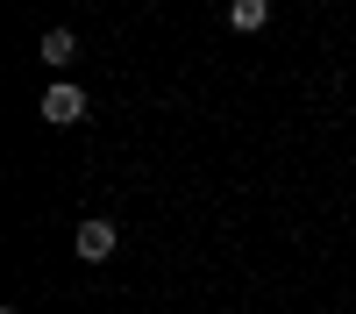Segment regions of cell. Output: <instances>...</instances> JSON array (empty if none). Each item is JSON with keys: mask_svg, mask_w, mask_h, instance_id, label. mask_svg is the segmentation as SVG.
<instances>
[{"mask_svg": "<svg viewBox=\"0 0 356 314\" xmlns=\"http://www.w3.org/2000/svg\"><path fill=\"white\" fill-rule=\"evenodd\" d=\"M86 107H93V100H86V86H72V79H50V86H43V122H50V129L86 122Z\"/></svg>", "mask_w": 356, "mask_h": 314, "instance_id": "6da1fadb", "label": "cell"}, {"mask_svg": "<svg viewBox=\"0 0 356 314\" xmlns=\"http://www.w3.org/2000/svg\"><path fill=\"white\" fill-rule=\"evenodd\" d=\"M114 243H122V228H114L107 214H86V221H79V236H72V250L86 257V265H107Z\"/></svg>", "mask_w": 356, "mask_h": 314, "instance_id": "7a4b0ae2", "label": "cell"}, {"mask_svg": "<svg viewBox=\"0 0 356 314\" xmlns=\"http://www.w3.org/2000/svg\"><path fill=\"white\" fill-rule=\"evenodd\" d=\"M72 57H79V36H72V29H43V65H50V72H65Z\"/></svg>", "mask_w": 356, "mask_h": 314, "instance_id": "3957f363", "label": "cell"}, {"mask_svg": "<svg viewBox=\"0 0 356 314\" xmlns=\"http://www.w3.org/2000/svg\"><path fill=\"white\" fill-rule=\"evenodd\" d=\"M228 22L250 36V29H264V22H271V0H228Z\"/></svg>", "mask_w": 356, "mask_h": 314, "instance_id": "277c9868", "label": "cell"}]
</instances>
